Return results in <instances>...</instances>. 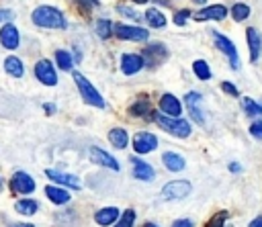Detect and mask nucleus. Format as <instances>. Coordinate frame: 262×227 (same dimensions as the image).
Segmentation results:
<instances>
[{
	"instance_id": "f257e3e1",
	"label": "nucleus",
	"mask_w": 262,
	"mask_h": 227,
	"mask_svg": "<svg viewBox=\"0 0 262 227\" xmlns=\"http://www.w3.org/2000/svg\"><path fill=\"white\" fill-rule=\"evenodd\" d=\"M31 18L37 27H43V29H66V25H68L63 12L53 6H37L33 10Z\"/></svg>"
},
{
	"instance_id": "f03ea898",
	"label": "nucleus",
	"mask_w": 262,
	"mask_h": 227,
	"mask_svg": "<svg viewBox=\"0 0 262 227\" xmlns=\"http://www.w3.org/2000/svg\"><path fill=\"white\" fill-rule=\"evenodd\" d=\"M74 82L80 90V96L84 98L86 104L90 106H96V108H104V98L100 96V92L88 82V78H84L80 72H74Z\"/></svg>"
},
{
	"instance_id": "7ed1b4c3",
	"label": "nucleus",
	"mask_w": 262,
	"mask_h": 227,
	"mask_svg": "<svg viewBox=\"0 0 262 227\" xmlns=\"http://www.w3.org/2000/svg\"><path fill=\"white\" fill-rule=\"evenodd\" d=\"M156 119V123L162 127V129H166L170 135H174V137H180V139H184V137H188L190 135V125H188V121H184V119H174V117H164V115H156L154 117Z\"/></svg>"
},
{
	"instance_id": "20e7f679",
	"label": "nucleus",
	"mask_w": 262,
	"mask_h": 227,
	"mask_svg": "<svg viewBox=\"0 0 262 227\" xmlns=\"http://www.w3.org/2000/svg\"><path fill=\"white\" fill-rule=\"evenodd\" d=\"M192 192L190 182L186 180H170L168 184H164L162 188V196L166 200H178V198H186Z\"/></svg>"
},
{
	"instance_id": "39448f33",
	"label": "nucleus",
	"mask_w": 262,
	"mask_h": 227,
	"mask_svg": "<svg viewBox=\"0 0 262 227\" xmlns=\"http://www.w3.org/2000/svg\"><path fill=\"white\" fill-rule=\"evenodd\" d=\"M113 33L123 39V41H147L149 33L141 27H131V25H123V22H117L113 25Z\"/></svg>"
},
{
	"instance_id": "423d86ee",
	"label": "nucleus",
	"mask_w": 262,
	"mask_h": 227,
	"mask_svg": "<svg viewBox=\"0 0 262 227\" xmlns=\"http://www.w3.org/2000/svg\"><path fill=\"white\" fill-rule=\"evenodd\" d=\"M213 41H215V45H217V49L229 59V63H231V67L233 70H237L239 67V57H237V51H235V45L225 37V35H221L219 31H213Z\"/></svg>"
},
{
	"instance_id": "0eeeda50",
	"label": "nucleus",
	"mask_w": 262,
	"mask_h": 227,
	"mask_svg": "<svg viewBox=\"0 0 262 227\" xmlns=\"http://www.w3.org/2000/svg\"><path fill=\"white\" fill-rule=\"evenodd\" d=\"M35 76L45 86H55L57 84V72H55V67L49 59H39L35 63Z\"/></svg>"
},
{
	"instance_id": "6e6552de",
	"label": "nucleus",
	"mask_w": 262,
	"mask_h": 227,
	"mask_svg": "<svg viewBox=\"0 0 262 227\" xmlns=\"http://www.w3.org/2000/svg\"><path fill=\"white\" fill-rule=\"evenodd\" d=\"M166 57H168V51L162 43H151L143 49V63H147L149 67H158Z\"/></svg>"
},
{
	"instance_id": "1a4fd4ad",
	"label": "nucleus",
	"mask_w": 262,
	"mask_h": 227,
	"mask_svg": "<svg viewBox=\"0 0 262 227\" xmlns=\"http://www.w3.org/2000/svg\"><path fill=\"white\" fill-rule=\"evenodd\" d=\"M156 147H158V137L154 133L143 131V133H137L133 137V149H135V153H149Z\"/></svg>"
},
{
	"instance_id": "9d476101",
	"label": "nucleus",
	"mask_w": 262,
	"mask_h": 227,
	"mask_svg": "<svg viewBox=\"0 0 262 227\" xmlns=\"http://www.w3.org/2000/svg\"><path fill=\"white\" fill-rule=\"evenodd\" d=\"M10 184H12V190L18 194H31L35 190V180L27 172H14Z\"/></svg>"
},
{
	"instance_id": "9b49d317",
	"label": "nucleus",
	"mask_w": 262,
	"mask_h": 227,
	"mask_svg": "<svg viewBox=\"0 0 262 227\" xmlns=\"http://www.w3.org/2000/svg\"><path fill=\"white\" fill-rule=\"evenodd\" d=\"M160 108L164 110L166 117L178 119V117L182 115V104H180V100H178L174 94H170V92L162 94V98H160Z\"/></svg>"
},
{
	"instance_id": "f8f14e48",
	"label": "nucleus",
	"mask_w": 262,
	"mask_h": 227,
	"mask_svg": "<svg viewBox=\"0 0 262 227\" xmlns=\"http://www.w3.org/2000/svg\"><path fill=\"white\" fill-rule=\"evenodd\" d=\"M88 155H90V160H92V164H98V166H104V168H111V170H119V162L111 155V153H106L104 149H100V147H90V151H88Z\"/></svg>"
},
{
	"instance_id": "ddd939ff",
	"label": "nucleus",
	"mask_w": 262,
	"mask_h": 227,
	"mask_svg": "<svg viewBox=\"0 0 262 227\" xmlns=\"http://www.w3.org/2000/svg\"><path fill=\"white\" fill-rule=\"evenodd\" d=\"M143 65H145V63H143V57L137 55V53H125V55L121 57V70H123L125 76H133V74L141 72Z\"/></svg>"
},
{
	"instance_id": "4468645a",
	"label": "nucleus",
	"mask_w": 262,
	"mask_h": 227,
	"mask_svg": "<svg viewBox=\"0 0 262 227\" xmlns=\"http://www.w3.org/2000/svg\"><path fill=\"white\" fill-rule=\"evenodd\" d=\"M203 96L199 94V92H188L186 94V106H188V112H190V117L199 123V125H203L205 123V117H203Z\"/></svg>"
},
{
	"instance_id": "2eb2a0df",
	"label": "nucleus",
	"mask_w": 262,
	"mask_h": 227,
	"mask_svg": "<svg viewBox=\"0 0 262 227\" xmlns=\"http://www.w3.org/2000/svg\"><path fill=\"white\" fill-rule=\"evenodd\" d=\"M18 41H20V35L16 31L14 25L6 22L2 29H0V43L4 49H16L18 47Z\"/></svg>"
},
{
	"instance_id": "dca6fc26",
	"label": "nucleus",
	"mask_w": 262,
	"mask_h": 227,
	"mask_svg": "<svg viewBox=\"0 0 262 227\" xmlns=\"http://www.w3.org/2000/svg\"><path fill=\"white\" fill-rule=\"evenodd\" d=\"M227 16V8L221 6V4H213V6H207L203 10H199L192 18L194 20H223Z\"/></svg>"
},
{
	"instance_id": "f3484780",
	"label": "nucleus",
	"mask_w": 262,
	"mask_h": 227,
	"mask_svg": "<svg viewBox=\"0 0 262 227\" xmlns=\"http://www.w3.org/2000/svg\"><path fill=\"white\" fill-rule=\"evenodd\" d=\"M246 39H248V47H250V59L256 61L260 57V51H262V35L258 33V29L250 27L246 31Z\"/></svg>"
},
{
	"instance_id": "a211bd4d",
	"label": "nucleus",
	"mask_w": 262,
	"mask_h": 227,
	"mask_svg": "<svg viewBox=\"0 0 262 227\" xmlns=\"http://www.w3.org/2000/svg\"><path fill=\"white\" fill-rule=\"evenodd\" d=\"M45 174H47V178L55 180L57 184L70 186V188H74V190L80 188V180H78V176H74V174H66V172H59V170H47Z\"/></svg>"
},
{
	"instance_id": "6ab92c4d",
	"label": "nucleus",
	"mask_w": 262,
	"mask_h": 227,
	"mask_svg": "<svg viewBox=\"0 0 262 227\" xmlns=\"http://www.w3.org/2000/svg\"><path fill=\"white\" fill-rule=\"evenodd\" d=\"M131 164H133V176L137 180H141V182H151L154 180L156 172H154V168L149 164H145L141 160H131Z\"/></svg>"
},
{
	"instance_id": "aec40b11",
	"label": "nucleus",
	"mask_w": 262,
	"mask_h": 227,
	"mask_svg": "<svg viewBox=\"0 0 262 227\" xmlns=\"http://www.w3.org/2000/svg\"><path fill=\"white\" fill-rule=\"evenodd\" d=\"M117 219H119V209H117V207H104V209H100V211L94 215V221H96L98 225H102V227L113 225Z\"/></svg>"
},
{
	"instance_id": "412c9836",
	"label": "nucleus",
	"mask_w": 262,
	"mask_h": 227,
	"mask_svg": "<svg viewBox=\"0 0 262 227\" xmlns=\"http://www.w3.org/2000/svg\"><path fill=\"white\" fill-rule=\"evenodd\" d=\"M129 115H131V117H149V115H154V112H151V106H149V98H147V96H139V98L129 106Z\"/></svg>"
},
{
	"instance_id": "4be33fe9",
	"label": "nucleus",
	"mask_w": 262,
	"mask_h": 227,
	"mask_svg": "<svg viewBox=\"0 0 262 227\" xmlns=\"http://www.w3.org/2000/svg\"><path fill=\"white\" fill-rule=\"evenodd\" d=\"M45 194H47V198H49L51 202H55V205H66V202H70V192L63 190V188H59V186H45Z\"/></svg>"
},
{
	"instance_id": "5701e85b",
	"label": "nucleus",
	"mask_w": 262,
	"mask_h": 227,
	"mask_svg": "<svg viewBox=\"0 0 262 227\" xmlns=\"http://www.w3.org/2000/svg\"><path fill=\"white\" fill-rule=\"evenodd\" d=\"M108 141H111L117 149H125L127 143H129V135H127V131H125L123 127H115V129H111V133H108Z\"/></svg>"
},
{
	"instance_id": "b1692460",
	"label": "nucleus",
	"mask_w": 262,
	"mask_h": 227,
	"mask_svg": "<svg viewBox=\"0 0 262 227\" xmlns=\"http://www.w3.org/2000/svg\"><path fill=\"white\" fill-rule=\"evenodd\" d=\"M162 162H164V166H166L170 172H180V170L184 168V157L178 155V153H172V151H166V153L162 155Z\"/></svg>"
},
{
	"instance_id": "393cba45",
	"label": "nucleus",
	"mask_w": 262,
	"mask_h": 227,
	"mask_svg": "<svg viewBox=\"0 0 262 227\" xmlns=\"http://www.w3.org/2000/svg\"><path fill=\"white\" fill-rule=\"evenodd\" d=\"M4 70H6V74H10V76H14V78H20V76L25 74L23 61H20L18 57H14V55H8V57L4 59Z\"/></svg>"
},
{
	"instance_id": "a878e982",
	"label": "nucleus",
	"mask_w": 262,
	"mask_h": 227,
	"mask_svg": "<svg viewBox=\"0 0 262 227\" xmlns=\"http://www.w3.org/2000/svg\"><path fill=\"white\" fill-rule=\"evenodd\" d=\"M143 16H145L147 25H149V27H154V29H162V27L166 25V16H164L158 8H147V12H145Z\"/></svg>"
},
{
	"instance_id": "bb28decb",
	"label": "nucleus",
	"mask_w": 262,
	"mask_h": 227,
	"mask_svg": "<svg viewBox=\"0 0 262 227\" xmlns=\"http://www.w3.org/2000/svg\"><path fill=\"white\" fill-rule=\"evenodd\" d=\"M14 209H16V213H20V215H35L37 209H39V205H37V200H33V198H23V200H16V202H14Z\"/></svg>"
},
{
	"instance_id": "cd10ccee",
	"label": "nucleus",
	"mask_w": 262,
	"mask_h": 227,
	"mask_svg": "<svg viewBox=\"0 0 262 227\" xmlns=\"http://www.w3.org/2000/svg\"><path fill=\"white\" fill-rule=\"evenodd\" d=\"M192 72H194V76L199 80H209L211 78V67H209V63L205 59H196L192 63Z\"/></svg>"
},
{
	"instance_id": "c85d7f7f",
	"label": "nucleus",
	"mask_w": 262,
	"mask_h": 227,
	"mask_svg": "<svg viewBox=\"0 0 262 227\" xmlns=\"http://www.w3.org/2000/svg\"><path fill=\"white\" fill-rule=\"evenodd\" d=\"M242 108L246 110V115L248 117H260L262 115V104H258L256 100H252V98H242Z\"/></svg>"
},
{
	"instance_id": "c756f323",
	"label": "nucleus",
	"mask_w": 262,
	"mask_h": 227,
	"mask_svg": "<svg viewBox=\"0 0 262 227\" xmlns=\"http://www.w3.org/2000/svg\"><path fill=\"white\" fill-rule=\"evenodd\" d=\"M231 16H233V20L242 22L244 18L250 16V6H248V4H242V2L233 4V6H231Z\"/></svg>"
},
{
	"instance_id": "7c9ffc66",
	"label": "nucleus",
	"mask_w": 262,
	"mask_h": 227,
	"mask_svg": "<svg viewBox=\"0 0 262 227\" xmlns=\"http://www.w3.org/2000/svg\"><path fill=\"white\" fill-rule=\"evenodd\" d=\"M55 61H57L59 70H63V72L72 70V55H70L66 49H59V51H55Z\"/></svg>"
},
{
	"instance_id": "2f4dec72",
	"label": "nucleus",
	"mask_w": 262,
	"mask_h": 227,
	"mask_svg": "<svg viewBox=\"0 0 262 227\" xmlns=\"http://www.w3.org/2000/svg\"><path fill=\"white\" fill-rule=\"evenodd\" d=\"M133 223H135V211L133 209H127V211H123L121 219H117L113 225L115 227H133Z\"/></svg>"
},
{
	"instance_id": "473e14b6",
	"label": "nucleus",
	"mask_w": 262,
	"mask_h": 227,
	"mask_svg": "<svg viewBox=\"0 0 262 227\" xmlns=\"http://www.w3.org/2000/svg\"><path fill=\"white\" fill-rule=\"evenodd\" d=\"M96 33H98L100 39H108V37L113 35V22L106 20V18H100V20L96 22Z\"/></svg>"
},
{
	"instance_id": "72a5a7b5",
	"label": "nucleus",
	"mask_w": 262,
	"mask_h": 227,
	"mask_svg": "<svg viewBox=\"0 0 262 227\" xmlns=\"http://www.w3.org/2000/svg\"><path fill=\"white\" fill-rule=\"evenodd\" d=\"M225 219H227V213L221 211V213H217V215L207 223V227H225Z\"/></svg>"
},
{
	"instance_id": "f704fd0d",
	"label": "nucleus",
	"mask_w": 262,
	"mask_h": 227,
	"mask_svg": "<svg viewBox=\"0 0 262 227\" xmlns=\"http://www.w3.org/2000/svg\"><path fill=\"white\" fill-rule=\"evenodd\" d=\"M250 133H252L256 139H262V119H258V121H254V123L250 125Z\"/></svg>"
},
{
	"instance_id": "c9c22d12",
	"label": "nucleus",
	"mask_w": 262,
	"mask_h": 227,
	"mask_svg": "<svg viewBox=\"0 0 262 227\" xmlns=\"http://www.w3.org/2000/svg\"><path fill=\"white\" fill-rule=\"evenodd\" d=\"M188 16H190V10H186V8H184V10H178V12H176V16H174V22H176L178 27H182V25L186 22V18H188Z\"/></svg>"
},
{
	"instance_id": "e433bc0d",
	"label": "nucleus",
	"mask_w": 262,
	"mask_h": 227,
	"mask_svg": "<svg viewBox=\"0 0 262 227\" xmlns=\"http://www.w3.org/2000/svg\"><path fill=\"white\" fill-rule=\"evenodd\" d=\"M221 88H223L227 94H231V96H237V94H239V92H237V88H235L231 82H223V84H221Z\"/></svg>"
},
{
	"instance_id": "4c0bfd02",
	"label": "nucleus",
	"mask_w": 262,
	"mask_h": 227,
	"mask_svg": "<svg viewBox=\"0 0 262 227\" xmlns=\"http://www.w3.org/2000/svg\"><path fill=\"white\" fill-rule=\"evenodd\" d=\"M119 12H121V14L131 16V18H139V16H137V12H135V10H131V8H127V6H119Z\"/></svg>"
},
{
	"instance_id": "58836bf2",
	"label": "nucleus",
	"mask_w": 262,
	"mask_h": 227,
	"mask_svg": "<svg viewBox=\"0 0 262 227\" xmlns=\"http://www.w3.org/2000/svg\"><path fill=\"white\" fill-rule=\"evenodd\" d=\"M78 4H82L84 8H92V6H98V0H76Z\"/></svg>"
},
{
	"instance_id": "ea45409f",
	"label": "nucleus",
	"mask_w": 262,
	"mask_h": 227,
	"mask_svg": "<svg viewBox=\"0 0 262 227\" xmlns=\"http://www.w3.org/2000/svg\"><path fill=\"white\" fill-rule=\"evenodd\" d=\"M172 227H192V221H188V219H178V221H174Z\"/></svg>"
},
{
	"instance_id": "a19ab883",
	"label": "nucleus",
	"mask_w": 262,
	"mask_h": 227,
	"mask_svg": "<svg viewBox=\"0 0 262 227\" xmlns=\"http://www.w3.org/2000/svg\"><path fill=\"white\" fill-rule=\"evenodd\" d=\"M250 227H262V217H256V219L250 223Z\"/></svg>"
},
{
	"instance_id": "79ce46f5",
	"label": "nucleus",
	"mask_w": 262,
	"mask_h": 227,
	"mask_svg": "<svg viewBox=\"0 0 262 227\" xmlns=\"http://www.w3.org/2000/svg\"><path fill=\"white\" fill-rule=\"evenodd\" d=\"M229 170H231V172H239V170H242V166L233 162V164H229Z\"/></svg>"
},
{
	"instance_id": "37998d69",
	"label": "nucleus",
	"mask_w": 262,
	"mask_h": 227,
	"mask_svg": "<svg viewBox=\"0 0 262 227\" xmlns=\"http://www.w3.org/2000/svg\"><path fill=\"white\" fill-rule=\"evenodd\" d=\"M8 227H35V225H31V223H12Z\"/></svg>"
},
{
	"instance_id": "c03bdc74",
	"label": "nucleus",
	"mask_w": 262,
	"mask_h": 227,
	"mask_svg": "<svg viewBox=\"0 0 262 227\" xmlns=\"http://www.w3.org/2000/svg\"><path fill=\"white\" fill-rule=\"evenodd\" d=\"M45 110H47V112H53V110H55V106H53V104H45Z\"/></svg>"
},
{
	"instance_id": "a18cd8bd",
	"label": "nucleus",
	"mask_w": 262,
	"mask_h": 227,
	"mask_svg": "<svg viewBox=\"0 0 262 227\" xmlns=\"http://www.w3.org/2000/svg\"><path fill=\"white\" fill-rule=\"evenodd\" d=\"M156 2H158V4H164V6H168V4H170V0H156Z\"/></svg>"
},
{
	"instance_id": "49530a36",
	"label": "nucleus",
	"mask_w": 262,
	"mask_h": 227,
	"mask_svg": "<svg viewBox=\"0 0 262 227\" xmlns=\"http://www.w3.org/2000/svg\"><path fill=\"white\" fill-rule=\"evenodd\" d=\"M143 227H158V225H156V223H145Z\"/></svg>"
},
{
	"instance_id": "de8ad7c7",
	"label": "nucleus",
	"mask_w": 262,
	"mask_h": 227,
	"mask_svg": "<svg viewBox=\"0 0 262 227\" xmlns=\"http://www.w3.org/2000/svg\"><path fill=\"white\" fill-rule=\"evenodd\" d=\"M194 2H196V4H205L207 0H194Z\"/></svg>"
},
{
	"instance_id": "09e8293b",
	"label": "nucleus",
	"mask_w": 262,
	"mask_h": 227,
	"mask_svg": "<svg viewBox=\"0 0 262 227\" xmlns=\"http://www.w3.org/2000/svg\"><path fill=\"white\" fill-rule=\"evenodd\" d=\"M133 2H137V4H143V2H147V0H133Z\"/></svg>"
},
{
	"instance_id": "8fccbe9b",
	"label": "nucleus",
	"mask_w": 262,
	"mask_h": 227,
	"mask_svg": "<svg viewBox=\"0 0 262 227\" xmlns=\"http://www.w3.org/2000/svg\"><path fill=\"white\" fill-rule=\"evenodd\" d=\"M0 192H2V182H0Z\"/></svg>"
}]
</instances>
